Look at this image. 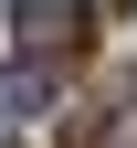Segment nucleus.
Segmentation results:
<instances>
[{
	"instance_id": "nucleus-1",
	"label": "nucleus",
	"mask_w": 137,
	"mask_h": 148,
	"mask_svg": "<svg viewBox=\"0 0 137 148\" xmlns=\"http://www.w3.org/2000/svg\"><path fill=\"white\" fill-rule=\"evenodd\" d=\"M11 21H21V64H53V53H74V42H85L95 0H21Z\"/></svg>"
},
{
	"instance_id": "nucleus-2",
	"label": "nucleus",
	"mask_w": 137,
	"mask_h": 148,
	"mask_svg": "<svg viewBox=\"0 0 137 148\" xmlns=\"http://www.w3.org/2000/svg\"><path fill=\"white\" fill-rule=\"evenodd\" d=\"M42 106H53V64H11V74H0V116H11V127L42 116Z\"/></svg>"
}]
</instances>
